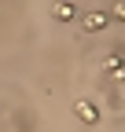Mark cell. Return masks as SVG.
Wrapping results in <instances>:
<instances>
[{"label":"cell","mask_w":125,"mask_h":132,"mask_svg":"<svg viewBox=\"0 0 125 132\" xmlns=\"http://www.w3.org/2000/svg\"><path fill=\"white\" fill-rule=\"evenodd\" d=\"M103 70L111 73L114 81H125V55H107L103 59Z\"/></svg>","instance_id":"7a4b0ae2"},{"label":"cell","mask_w":125,"mask_h":132,"mask_svg":"<svg viewBox=\"0 0 125 132\" xmlns=\"http://www.w3.org/2000/svg\"><path fill=\"white\" fill-rule=\"evenodd\" d=\"M74 114H77L85 125H96V121H99V106L88 103V99H77V103H74Z\"/></svg>","instance_id":"6da1fadb"},{"label":"cell","mask_w":125,"mask_h":132,"mask_svg":"<svg viewBox=\"0 0 125 132\" xmlns=\"http://www.w3.org/2000/svg\"><path fill=\"white\" fill-rule=\"evenodd\" d=\"M107 22H111V15H107V11H88V15H85V29H88V33L107 29Z\"/></svg>","instance_id":"3957f363"},{"label":"cell","mask_w":125,"mask_h":132,"mask_svg":"<svg viewBox=\"0 0 125 132\" xmlns=\"http://www.w3.org/2000/svg\"><path fill=\"white\" fill-rule=\"evenodd\" d=\"M74 15H77L74 4H55V19H59V22H74Z\"/></svg>","instance_id":"277c9868"},{"label":"cell","mask_w":125,"mask_h":132,"mask_svg":"<svg viewBox=\"0 0 125 132\" xmlns=\"http://www.w3.org/2000/svg\"><path fill=\"white\" fill-rule=\"evenodd\" d=\"M114 19H118V22H125V0H121V4H114Z\"/></svg>","instance_id":"5b68a950"}]
</instances>
